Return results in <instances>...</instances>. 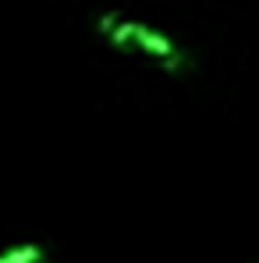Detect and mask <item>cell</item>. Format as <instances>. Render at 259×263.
<instances>
[{"instance_id": "6da1fadb", "label": "cell", "mask_w": 259, "mask_h": 263, "mask_svg": "<svg viewBox=\"0 0 259 263\" xmlns=\"http://www.w3.org/2000/svg\"><path fill=\"white\" fill-rule=\"evenodd\" d=\"M131 53H135V57H146L149 64H156V68L167 71V75H185V71H192L188 50H181L171 36H164L160 29H153V25H146V22H135V29H131Z\"/></svg>"}, {"instance_id": "7a4b0ae2", "label": "cell", "mask_w": 259, "mask_h": 263, "mask_svg": "<svg viewBox=\"0 0 259 263\" xmlns=\"http://www.w3.org/2000/svg\"><path fill=\"white\" fill-rule=\"evenodd\" d=\"M43 246H14L7 253H0V263H43Z\"/></svg>"}, {"instance_id": "3957f363", "label": "cell", "mask_w": 259, "mask_h": 263, "mask_svg": "<svg viewBox=\"0 0 259 263\" xmlns=\"http://www.w3.org/2000/svg\"><path fill=\"white\" fill-rule=\"evenodd\" d=\"M252 263H259V260H252Z\"/></svg>"}]
</instances>
